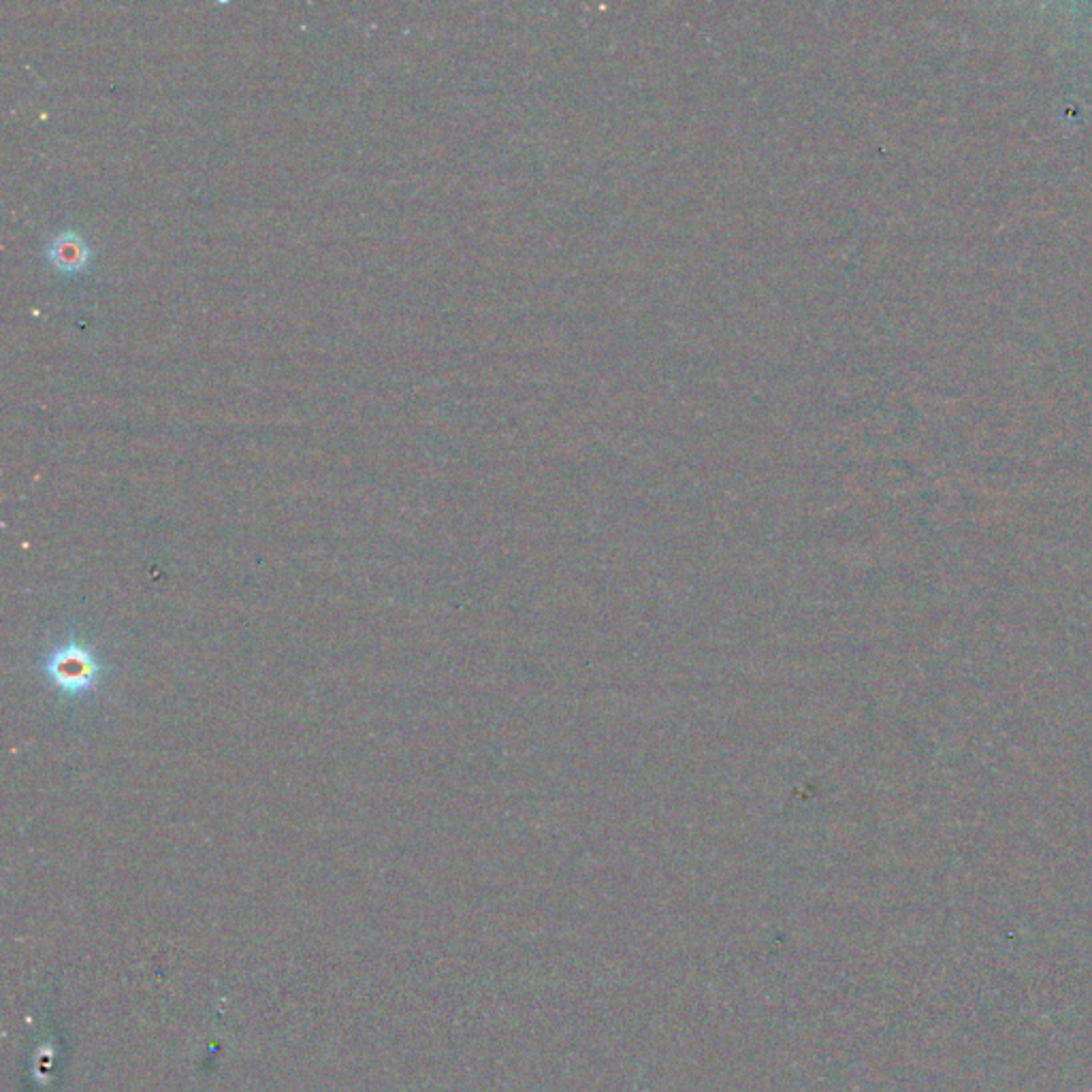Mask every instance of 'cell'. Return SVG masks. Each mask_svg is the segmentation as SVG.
Wrapping results in <instances>:
<instances>
[{
  "instance_id": "6da1fadb",
  "label": "cell",
  "mask_w": 1092,
  "mask_h": 1092,
  "mask_svg": "<svg viewBox=\"0 0 1092 1092\" xmlns=\"http://www.w3.org/2000/svg\"><path fill=\"white\" fill-rule=\"evenodd\" d=\"M41 670L56 694L75 700L97 690L105 666L90 645L79 638H67L43 657Z\"/></svg>"
},
{
  "instance_id": "7a4b0ae2",
  "label": "cell",
  "mask_w": 1092,
  "mask_h": 1092,
  "mask_svg": "<svg viewBox=\"0 0 1092 1092\" xmlns=\"http://www.w3.org/2000/svg\"><path fill=\"white\" fill-rule=\"evenodd\" d=\"M48 254L58 271H77L90 259L88 244L73 231H64L54 238Z\"/></svg>"
}]
</instances>
